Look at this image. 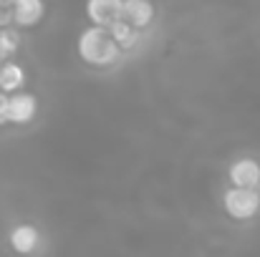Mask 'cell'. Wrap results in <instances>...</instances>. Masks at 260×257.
<instances>
[{
  "label": "cell",
  "instance_id": "15",
  "mask_svg": "<svg viewBox=\"0 0 260 257\" xmlns=\"http://www.w3.org/2000/svg\"><path fill=\"white\" fill-rule=\"evenodd\" d=\"M5 124H10V121H8V116H0V126H5Z\"/></svg>",
  "mask_w": 260,
  "mask_h": 257
},
{
  "label": "cell",
  "instance_id": "1",
  "mask_svg": "<svg viewBox=\"0 0 260 257\" xmlns=\"http://www.w3.org/2000/svg\"><path fill=\"white\" fill-rule=\"evenodd\" d=\"M76 51H79V58L93 68H109V66L119 63V58L124 53L119 48V43L111 38V33L106 28H96V25L81 30Z\"/></svg>",
  "mask_w": 260,
  "mask_h": 257
},
{
  "label": "cell",
  "instance_id": "12",
  "mask_svg": "<svg viewBox=\"0 0 260 257\" xmlns=\"http://www.w3.org/2000/svg\"><path fill=\"white\" fill-rule=\"evenodd\" d=\"M15 23H13V10H0V30H5V28H13Z\"/></svg>",
  "mask_w": 260,
  "mask_h": 257
},
{
  "label": "cell",
  "instance_id": "13",
  "mask_svg": "<svg viewBox=\"0 0 260 257\" xmlns=\"http://www.w3.org/2000/svg\"><path fill=\"white\" fill-rule=\"evenodd\" d=\"M8 106H10V96L0 91V116H8Z\"/></svg>",
  "mask_w": 260,
  "mask_h": 257
},
{
  "label": "cell",
  "instance_id": "9",
  "mask_svg": "<svg viewBox=\"0 0 260 257\" xmlns=\"http://www.w3.org/2000/svg\"><path fill=\"white\" fill-rule=\"evenodd\" d=\"M25 86V68L15 61L0 63V91H5L8 96L20 93V88Z\"/></svg>",
  "mask_w": 260,
  "mask_h": 257
},
{
  "label": "cell",
  "instance_id": "7",
  "mask_svg": "<svg viewBox=\"0 0 260 257\" xmlns=\"http://www.w3.org/2000/svg\"><path fill=\"white\" fill-rule=\"evenodd\" d=\"M124 20L137 30H144L154 20V3L152 0H124Z\"/></svg>",
  "mask_w": 260,
  "mask_h": 257
},
{
  "label": "cell",
  "instance_id": "14",
  "mask_svg": "<svg viewBox=\"0 0 260 257\" xmlns=\"http://www.w3.org/2000/svg\"><path fill=\"white\" fill-rule=\"evenodd\" d=\"M18 0H0V10H13Z\"/></svg>",
  "mask_w": 260,
  "mask_h": 257
},
{
  "label": "cell",
  "instance_id": "5",
  "mask_svg": "<svg viewBox=\"0 0 260 257\" xmlns=\"http://www.w3.org/2000/svg\"><path fill=\"white\" fill-rule=\"evenodd\" d=\"M38 114V101L33 93L28 91H20V93H13L10 96V106H8V121L15 124V126H25L36 119Z\"/></svg>",
  "mask_w": 260,
  "mask_h": 257
},
{
  "label": "cell",
  "instance_id": "4",
  "mask_svg": "<svg viewBox=\"0 0 260 257\" xmlns=\"http://www.w3.org/2000/svg\"><path fill=\"white\" fill-rule=\"evenodd\" d=\"M228 179H230V187H240V189H258L260 187V162L258 159H250V157H243V159H235L228 169Z\"/></svg>",
  "mask_w": 260,
  "mask_h": 257
},
{
  "label": "cell",
  "instance_id": "6",
  "mask_svg": "<svg viewBox=\"0 0 260 257\" xmlns=\"http://www.w3.org/2000/svg\"><path fill=\"white\" fill-rule=\"evenodd\" d=\"M8 242H10V250L13 252H18V255H33L38 250V245H41V235H38V230L33 225H18V227H13Z\"/></svg>",
  "mask_w": 260,
  "mask_h": 257
},
{
  "label": "cell",
  "instance_id": "3",
  "mask_svg": "<svg viewBox=\"0 0 260 257\" xmlns=\"http://www.w3.org/2000/svg\"><path fill=\"white\" fill-rule=\"evenodd\" d=\"M86 18L96 28H111L124 18V0H86Z\"/></svg>",
  "mask_w": 260,
  "mask_h": 257
},
{
  "label": "cell",
  "instance_id": "10",
  "mask_svg": "<svg viewBox=\"0 0 260 257\" xmlns=\"http://www.w3.org/2000/svg\"><path fill=\"white\" fill-rule=\"evenodd\" d=\"M109 33H111V38L119 43L121 51H132V48H137V43H139V30H137L134 25H129L124 18H121L119 23H114V25L109 28Z\"/></svg>",
  "mask_w": 260,
  "mask_h": 257
},
{
  "label": "cell",
  "instance_id": "2",
  "mask_svg": "<svg viewBox=\"0 0 260 257\" xmlns=\"http://www.w3.org/2000/svg\"><path fill=\"white\" fill-rule=\"evenodd\" d=\"M222 207L228 212V217L245 222L253 219L260 212V192L258 189H240V187H230L222 194Z\"/></svg>",
  "mask_w": 260,
  "mask_h": 257
},
{
  "label": "cell",
  "instance_id": "8",
  "mask_svg": "<svg viewBox=\"0 0 260 257\" xmlns=\"http://www.w3.org/2000/svg\"><path fill=\"white\" fill-rule=\"evenodd\" d=\"M46 5L43 0H18L13 8V23L15 28H33L43 20Z\"/></svg>",
  "mask_w": 260,
  "mask_h": 257
},
{
  "label": "cell",
  "instance_id": "11",
  "mask_svg": "<svg viewBox=\"0 0 260 257\" xmlns=\"http://www.w3.org/2000/svg\"><path fill=\"white\" fill-rule=\"evenodd\" d=\"M20 48V33L15 28H5L0 30V63L13 61V56Z\"/></svg>",
  "mask_w": 260,
  "mask_h": 257
}]
</instances>
